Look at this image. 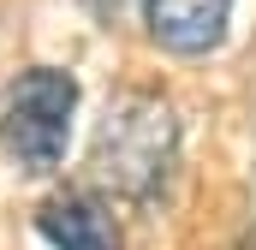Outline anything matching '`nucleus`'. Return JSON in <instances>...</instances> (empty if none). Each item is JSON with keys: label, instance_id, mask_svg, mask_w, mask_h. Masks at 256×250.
Returning a JSON list of instances; mask_svg holds the SVG:
<instances>
[{"label": "nucleus", "instance_id": "2", "mask_svg": "<svg viewBox=\"0 0 256 250\" xmlns=\"http://www.w3.org/2000/svg\"><path fill=\"white\" fill-rule=\"evenodd\" d=\"M72 120H78V78L60 66H30V72H18V84L6 96L0 143L30 179H48L66 161Z\"/></svg>", "mask_w": 256, "mask_h": 250}, {"label": "nucleus", "instance_id": "4", "mask_svg": "<svg viewBox=\"0 0 256 250\" xmlns=\"http://www.w3.org/2000/svg\"><path fill=\"white\" fill-rule=\"evenodd\" d=\"M36 226H42V238L54 250H126L114 214H108L96 196H84V190L48 196V202L36 208Z\"/></svg>", "mask_w": 256, "mask_h": 250}, {"label": "nucleus", "instance_id": "3", "mask_svg": "<svg viewBox=\"0 0 256 250\" xmlns=\"http://www.w3.org/2000/svg\"><path fill=\"white\" fill-rule=\"evenodd\" d=\"M143 18H149V36L161 48H173V54H208L226 36L232 0H143Z\"/></svg>", "mask_w": 256, "mask_h": 250}, {"label": "nucleus", "instance_id": "1", "mask_svg": "<svg viewBox=\"0 0 256 250\" xmlns=\"http://www.w3.org/2000/svg\"><path fill=\"white\" fill-rule=\"evenodd\" d=\"M90 167L120 202H137V208L155 202L173 179V167H179V114H173V102L155 96V90L114 96L102 125H96Z\"/></svg>", "mask_w": 256, "mask_h": 250}, {"label": "nucleus", "instance_id": "5", "mask_svg": "<svg viewBox=\"0 0 256 250\" xmlns=\"http://www.w3.org/2000/svg\"><path fill=\"white\" fill-rule=\"evenodd\" d=\"M244 250H256V232H250V238H244Z\"/></svg>", "mask_w": 256, "mask_h": 250}]
</instances>
